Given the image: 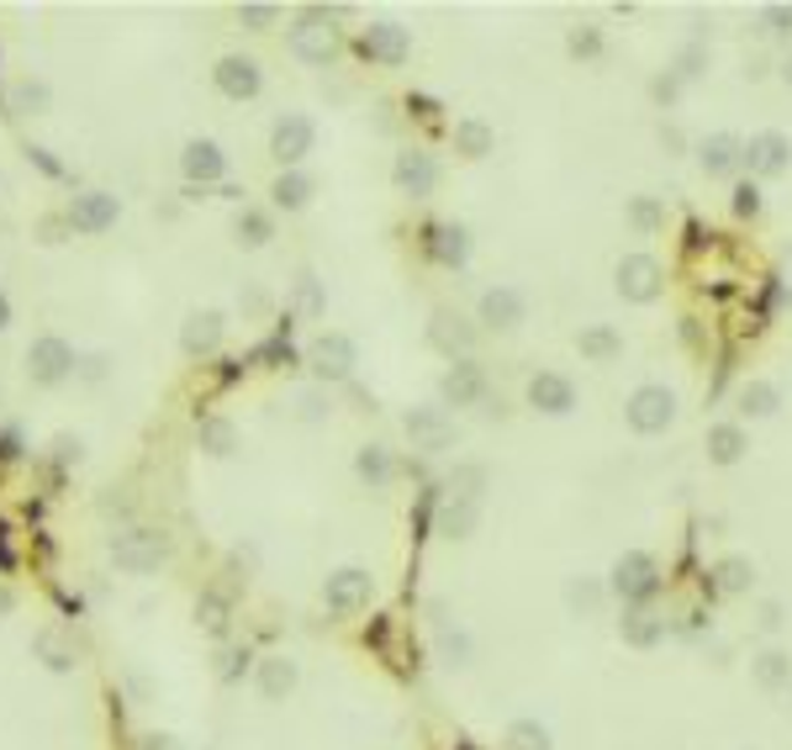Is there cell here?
I'll return each instance as SVG.
<instances>
[{
	"label": "cell",
	"instance_id": "obj_1",
	"mask_svg": "<svg viewBox=\"0 0 792 750\" xmlns=\"http://www.w3.org/2000/svg\"><path fill=\"white\" fill-rule=\"evenodd\" d=\"M608 592L624 598L629 608H650V598L661 592V560L650 550H624L613 560V571H608Z\"/></svg>",
	"mask_w": 792,
	"mask_h": 750
},
{
	"label": "cell",
	"instance_id": "obj_2",
	"mask_svg": "<svg viewBox=\"0 0 792 750\" xmlns=\"http://www.w3.org/2000/svg\"><path fill=\"white\" fill-rule=\"evenodd\" d=\"M624 423L634 434H666L676 423V391L672 387H634L624 402Z\"/></svg>",
	"mask_w": 792,
	"mask_h": 750
},
{
	"label": "cell",
	"instance_id": "obj_3",
	"mask_svg": "<svg viewBox=\"0 0 792 750\" xmlns=\"http://www.w3.org/2000/svg\"><path fill=\"white\" fill-rule=\"evenodd\" d=\"M169 556V539L159 529H127L112 539V560H117L122 571H133V577H144V571H159Z\"/></svg>",
	"mask_w": 792,
	"mask_h": 750
},
{
	"label": "cell",
	"instance_id": "obj_4",
	"mask_svg": "<svg viewBox=\"0 0 792 750\" xmlns=\"http://www.w3.org/2000/svg\"><path fill=\"white\" fill-rule=\"evenodd\" d=\"M286 49L302 59V64H328L338 53V32L328 22V11H307L302 22L286 32Z\"/></svg>",
	"mask_w": 792,
	"mask_h": 750
},
{
	"label": "cell",
	"instance_id": "obj_5",
	"mask_svg": "<svg viewBox=\"0 0 792 750\" xmlns=\"http://www.w3.org/2000/svg\"><path fill=\"white\" fill-rule=\"evenodd\" d=\"M313 144H317V127H313V117H302V112H286V117L270 127V154H275L281 170H296V165L313 154Z\"/></svg>",
	"mask_w": 792,
	"mask_h": 750
},
{
	"label": "cell",
	"instance_id": "obj_6",
	"mask_svg": "<svg viewBox=\"0 0 792 750\" xmlns=\"http://www.w3.org/2000/svg\"><path fill=\"white\" fill-rule=\"evenodd\" d=\"M27 376H32V387H59V381H70L74 376V349L59 339V334L32 339V349H27Z\"/></svg>",
	"mask_w": 792,
	"mask_h": 750
},
{
	"label": "cell",
	"instance_id": "obj_7",
	"mask_svg": "<svg viewBox=\"0 0 792 750\" xmlns=\"http://www.w3.org/2000/svg\"><path fill=\"white\" fill-rule=\"evenodd\" d=\"M740 165L756 180H777V175L792 170V138L788 133H756L750 144L740 148Z\"/></svg>",
	"mask_w": 792,
	"mask_h": 750
},
{
	"label": "cell",
	"instance_id": "obj_8",
	"mask_svg": "<svg viewBox=\"0 0 792 750\" xmlns=\"http://www.w3.org/2000/svg\"><path fill=\"white\" fill-rule=\"evenodd\" d=\"M661 286H666V270H661V260L655 254H624L619 260V296L624 302H655L661 296Z\"/></svg>",
	"mask_w": 792,
	"mask_h": 750
},
{
	"label": "cell",
	"instance_id": "obj_9",
	"mask_svg": "<svg viewBox=\"0 0 792 750\" xmlns=\"http://www.w3.org/2000/svg\"><path fill=\"white\" fill-rule=\"evenodd\" d=\"M391 180H397V191L402 196L429 201L433 186H439V159H433L429 148H402V154H397V165H391Z\"/></svg>",
	"mask_w": 792,
	"mask_h": 750
},
{
	"label": "cell",
	"instance_id": "obj_10",
	"mask_svg": "<svg viewBox=\"0 0 792 750\" xmlns=\"http://www.w3.org/2000/svg\"><path fill=\"white\" fill-rule=\"evenodd\" d=\"M370 598H376V577L360 571V566H344L323 581V603L334 613H360V608H370Z\"/></svg>",
	"mask_w": 792,
	"mask_h": 750
},
{
	"label": "cell",
	"instance_id": "obj_11",
	"mask_svg": "<svg viewBox=\"0 0 792 750\" xmlns=\"http://www.w3.org/2000/svg\"><path fill=\"white\" fill-rule=\"evenodd\" d=\"M360 53L370 64H386V70H397V64H408L412 53V38L402 22H370L360 32Z\"/></svg>",
	"mask_w": 792,
	"mask_h": 750
},
{
	"label": "cell",
	"instance_id": "obj_12",
	"mask_svg": "<svg viewBox=\"0 0 792 750\" xmlns=\"http://www.w3.org/2000/svg\"><path fill=\"white\" fill-rule=\"evenodd\" d=\"M528 408L545 412V418H571L577 412V381L560 376V370H539L528 381Z\"/></svg>",
	"mask_w": 792,
	"mask_h": 750
},
{
	"label": "cell",
	"instance_id": "obj_13",
	"mask_svg": "<svg viewBox=\"0 0 792 750\" xmlns=\"http://www.w3.org/2000/svg\"><path fill=\"white\" fill-rule=\"evenodd\" d=\"M307 365H313L317 381H349V376H355V339L317 334L313 349H307Z\"/></svg>",
	"mask_w": 792,
	"mask_h": 750
},
{
	"label": "cell",
	"instance_id": "obj_14",
	"mask_svg": "<svg viewBox=\"0 0 792 750\" xmlns=\"http://www.w3.org/2000/svg\"><path fill=\"white\" fill-rule=\"evenodd\" d=\"M408 439H412V450H423V455H444L455 444V418L444 408H412Z\"/></svg>",
	"mask_w": 792,
	"mask_h": 750
},
{
	"label": "cell",
	"instance_id": "obj_15",
	"mask_svg": "<svg viewBox=\"0 0 792 750\" xmlns=\"http://www.w3.org/2000/svg\"><path fill=\"white\" fill-rule=\"evenodd\" d=\"M476 317H481V328H492V334H507V328H518V323L528 317V296H524L518 286H492V291H481Z\"/></svg>",
	"mask_w": 792,
	"mask_h": 750
},
{
	"label": "cell",
	"instance_id": "obj_16",
	"mask_svg": "<svg viewBox=\"0 0 792 750\" xmlns=\"http://www.w3.org/2000/svg\"><path fill=\"white\" fill-rule=\"evenodd\" d=\"M212 80L228 101H254L264 91V70L249 59V53H228V59L212 70Z\"/></svg>",
	"mask_w": 792,
	"mask_h": 750
},
{
	"label": "cell",
	"instance_id": "obj_17",
	"mask_svg": "<svg viewBox=\"0 0 792 750\" xmlns=\"http://www.w3.org/2000/svg\"><path fill=\"white\" fill-rule=\"evenodd\" d=\"M117 218H122V201L112 191H80L70 201L74 233H106V228H117Z\"/></svg>",
	"mask_w": 792,
	"mask_h": 750
},
{
	"label": "cell",
	"instance_id": "obj_18",
	"mask_svg": "<svg viewBox=\"0 0 792 750\" xmlns=\"http://www.w3.org/2000/svg\"><path fill=\"white\" fill-rule=\"evenodd\" d=\"M180 175H186L196 191H201V186H212V180H222V175H228V154H222L212 138H191V144L180 148Z\"/></svg>",
	"mask_w": 792,
	"mask_h": 750
},
{
	"label": "cell",
	"instance_id": "obj_19",
	"mask_svg": "<svg viewBox=\"0 0 792 750\" xmlns=\"http://www.w3.org/2000/svg\"><path fill=\"white\" fill-rule=\"evenodd\" d=\"M439 397H444L450 408H471V402H481V397H486V370H481L476 360H455V370L444 376Z\"/></svg>",
	"mask_w": 792,
	"mask_h": 750
},
{
	"label": "cell",
	"instance_id": "obj_20",
	"mask_svg": "<svg viewBox=\"0 0 792 750\" xmlns=\"http://www.w3.org/2000/svg\"><path fill=\"white\" fill-rule=\"evenodd\" d=\"M429 339H433V349H444V355H471V344H476V328L465 323L460 313H450V307H439L433 313V323H429Z\"/></svg>",
	"mask_w": 792,
	"mask_h": 750
},
{
	"label": "cell",
	"instance_id": "obj_21",
	"mask_svg": "<svg viewBox=\"0 0 792 750\" xmlns=\"http://www.w3.org/2000/svg\"><path fill=\"white\" fill-rule=\"evenodd\" d=\"M666 619L655 613V608H624V619H619V634H624V645H634V651H655L661 640H666Z\"/></svg>",
	"mask_w": 792,
	"mask_h": 750
},
{
	"label": "cell",
	"instance_id": "obj_22",
	"mask_svg": "<svg viewBox=\"0 0 792 750\" xmlns=\"http://www.w3.org/2000/svg\"><path fill=\"white\" fill-rule=\"evenodd\" d=\"M740 138L735 133H714V138H703L697 144V165H703V175H714V180H729V175L740 170Z\"/></svg>",
	"mask_w": 792,
	"mask_h": 750
},
{
	"label": "cell",
	"instance_id": "obj_23",
	"mask_svg": "<svg viewBox=\"0 0 792 750\" xmlns=\"http://www.w3.org/2000/svg\"><path fill=\"white\" fill-rule=\"evenodd\" d=\"M429 254L439 265L460 270L471 260V228H460V222H433L429 228Z\"/></svg>",
	"mask_w": 792,
	"mask_h": 750
},
{
	"label": "cell",
	"instance_id": "obj_24",
	"mask_svg": "<svg viewBox=\"0 0 792 750\" xmlns=\"http://www.w3.org/2000/svg\"><path fill=\"white\" fill-rule=\"evenodd\" d=\"M476 524H481V497H444L439 503V534L444 539H471L476 534Z\"/></svg>",
	"mask_w": 792,
	"mask_h": 750
},
{
	"label": "cell",
	"instance_id": "obj_25",
	"mask_svg": "<svg viewBox=\"0 0 792 750\" xmlns=\"http://www.w3.org/2000/svg\"><path fill=\"white\" fill-rule=\"evenodd\" d=\"M577 349H581V360L608 365V360H619V355H624V334H619L613 323H592V328H581L577 334Z\"/></svg>",
	"mask_w": 792,
	"mask_h": 750
},
{
	"label": "cell",
	"instance_id": "obj_26",
	"mask_svg": "<svg viewBox=\"0 0 792 750\" xmlns=\"http://www.w3.org/2000/svg\"><path fill=\"white\" fill-rule=\"evenodd\" d=\"M180 344H186V355H212L217 344H222V313H191L186 317V328H180Z\"/></svg>",
	"mask_w": 792,
	"mask_h": 750
},
{
	"label": "cell",
	"instance_id": "obj_27",
	"mask_svg": "<svg viewBox=\"0 0 792 750\" xmlns=\"http://www.w3.org/2000/svg\"><path fill=\"white\" fill-rule=\"evenodd\" d=\"M745 450H750V439H745L740 423H714L708 429V461L714 465H740Z\"/></svg>",
	"mask_w": 792,
	"mask_h": 750
},
{
	"label": "cell",
	"instance_id": "obj_28",
	"mask_svg": "<svg viewBox=\"0 0 792 750\" xmlns=\"http://www.w3.org/2000/svg\"><path fill=\"white\" fill-rule=\"evenodd\" d=\"M750 677H756V687H767V693H782V687H792V655L771 645V651H761L750 661Z\"/></svg>",
	"mask_w": 792,
	"mask_h": 750
},
{
	"label": "cell",
	"instance_id": "obj_29",
	"mask_svg": "<svg viewBox=\"0 0 792 750\" xmlns=\"http://www.w3.org/2000/svg\"><path fill=\"white\" fill-rule=\"evenodd\" d=\"M492 148H497L492 122H481V117H460L455 122V154H465V159H486Z\"/></svg>",
	"mask_w": 792,
	"mask_h": 750
},
{
	"label": "cell",
	"instance_id": "obj_30",
	"mask_svg": "<svg viewBox=\"0 0 792 750\" xmlns=\"http://www.w3.org/2000/svg\"><path fill=\"white\" fill-rule=\"evenodd\" d=\"M750 581H756V566L745 556H729L714 566V577H708V592H719V598H735V592H750Z\"/></svg>",
	"mask_w": 792,
	"mask_h": 750
},
{
	"label": "cell",
	"instance_id": "obj_31",
	"mask_svg": "<svg viewBox=\"0 0 792 750\" xmlns=\"http://www.w3.org/2000/svg\"><path fill=\"white\" fill-rule=\"evenodd\" d=\"M602 603H608V587H602L598 577H577L566 587V608H571L577 619H598Z\"/></svg>",
	"mask_w": 792,
	"mask_h": 750
},
{
	"label": "cell",
	"instance_id": "obj_32",
	"mask_svg": "<svg viewBox=\"0 0 792 750\" xmlns=\"http://www.w3.org/2000/svg\"><path fill=\"white\" fill-rule=\"evenodd\" d=\"M355 471H360V482H370V486H391V476H397V461H391V450H386V444H360V455H355Z\"/></svg>",
	"mask_w": 792,
	"mask_h": 750
},
{
	"label": "cell",
	"instance_id": "obj_33",
	"mask_svg": "<svg viewBox=\"0 0 792 750\" xmlns=\"http://www.w3.org/2000/svg\"><path fill=\"white\" fill-rule=\"evenodd\" d=\"M270 196H275V207H286V212H302V207L313 201V175L281 170V180L270 186Z\"/></svg>",
	"mask_w": 792,
	"mask_h": 750
},
{
	"label": "cell",
	"instance_id": "obj_34",
	"mask_svg": "<svg viewBox=\"0 0 792 750\" xmlns=\"http://www.w3.org/2000/svg\"><path fill=\"white\" fill-rule=\"evenodd\" d=\"M291 687H296V661H286V655L260 661V693L264 698H286Z\"/></svg>",
	"mask_w": 792,
	"mask_h": 750
},
{
	"label": "cell",
	"instance_id": "obj_35",
	"mask_svg": "<svg viewBox=\"0 0 792 750\" xmlns=\"http://www.w3.org/2000/svg\"><path fill=\"white\" fill-rule=\"evenodd\" d=\"M735 402H740L745 418H771V412L782 408V391L771 387V381H745Z\"/></svg>",
	"mask_w": 792,
	"mask_h": 750
},
{
	"label": "cell",
	"instance_id": "obj_36",
	"mask_svg": "<svg viewBox=\"0 0 792 750\" xmlns=\"http://www.w3.org/2000/svg\"><path fill=\"white\" fill-rule=\"evenodd\" d=\"M201 450L217 455V461L233 455V450H239V429H233L228 418H201Z\"/></svg>",
	"mask_w": 792,
	"mask_h": 750
},
{
	"label": "cell",
	"instance_id": "obj_37",
	"mask_svg": "<svg viewBox=\"0 0 792 750\" xmlns=\"http://www.w3.org/2000/svg\"><path fill=\"white\" fill-rule=\"evenodd\" d=\"M291 296H296V313H302V317H323V307H328V296H323V281H317L313 270H302V275L291 281Z\"/></svg>",
	"mask_w": 792,
	"mask_h": 750
},
{
	"label": "cell",
	"instance_id": "obj_38",
	"mask_svg": "<svg viewBox=\"0 0 792 750\" xmlns=\"http://www.w3.org/2000/svg\"><path fill=\"white\" fill-rule=\"evenodd\" d=\"M507 750H550V729L539 719H513L507 725Z\"/></svg>",
	"mask_w": 792,
	"mask_h": 750
},
{
	"label": "cell",
	"instance_id": "obj_39",
	"mask_svg": "<svg viewBox=\"0 0 792 750\" xmlns=\"http://www.w3.org/2000/svg\"><path fill=\"white\" fill-rule=\"evenodd\" d=\"M471 655H476V645H471V634L465 630H439V661L444 666H471Z\"/></svg>",
	"mask_w": 792,
	"mask_h": 750
},
{
	"label": "cell",
	"instance_id": "obj_40",
	"mask_svg": "<svg viewBox=\"0 0 792 750\" xmlns=\"http://www.w3.org/2000/svg\"><path fill=\"white\" fill-rule=\"evenodd\" d=\"M661 222H666L661 196H634V201H629V228H634V233H655Z\"/></svg>",
	"mask_w": 792,
	"mask_h": 750
},
{
	"label": "cell",
	"instance_id": "obj_41",
	"mask_svg": "<svg viewBox=\"0 0 792 750\" xmlns=\"http://www.w3.org/2000/svg\"><path fill=\"white\" fill-rule=\"evenodd\" d=\"M233 233H239L243 249H264V243H270V218H264L260 207H243V212H239V228H233Z\"/></svg>",
	"mask_w": 792,
	"mask_h": 750
},
{
	"label": "cell",
	"instance_id": "obj_42",
	"mask_svg": "<svg viewBox=\"0 0 792 750\" xmlns=\"http://www.w3.org/2000/svg\"><path fill=\"white\" fill-rule=\"evenodd\" d=\"M38 655L49 661L53 672H70V666H74V651H70V645H64V640H59L53 630H43V634H38Z\"/></svg>",
	"mask_w": 792,
	"mask_h": 750
},
{
	"label": "cell",
	"instance_id": "obj_43",
	"mask_svg": "<svg viewBox=\"0 0 792 750\" xmlns=\"http://www.w3.org/2000/svg\"><path fill=\"white\" fill-rule=\"evenodd\" d=\"M566 49L577 53V59H598V53H602V32H598V27H577V32L566 38Z\"/></svg>",
	"mask_w": 792,
	"mask_h": 750
},
{
	"label": "cell",
	"instance_id": "obj_44",
	"mask_svg": "<svg viewBox=\"0 0 792 750\" xmlns=\"http://www.w3.org/2000/svg\"><path fill=\"white\" fill-rule=\"evenodd\" d=\"M703 64H708L703 43H687V49L676 53V80H697V74H703Z\"/></svg>",
	"mask_w": 792,
	"mask_h": 750
},
{
	"label": "cell",
	"instance_id": "obj_45",
	"mask_svg": "<svg viewBox=\"0 0 792 750\" xmlns=\"http://www.w3.org/2000/svg\"><path fill=\"white\" fill-rule=\"evenodd\" d=\"M761 212V186L756 180H740L735 186V218H756Z\"/></svg>",
	"mask_w": 792,
	"mask_h": 750
},
{
	"label": "cell",
	"instance_id": "obj_46",
	"mask_svg": "<svg viewBox=\"0 0 792 750\" xmlns=\"http://www.w3.org/2000/svg\"><path fill=\"white\" fill-rule=\"evenodd\" d=\"M761 32H771V38L792 32V6H761Z\"/></svg>",
	"mask_w": 792,
	"mask_h": 750
},
{
	"label": "cell",
	"instance_id": "obj_47",
	"mask_svg": "<svg viewBox=\"0 0 792 750\" xmlns=\"http://www.w3.org/2000/svg\"><path fill=\"white\" fill-rule=\"evenodd\" d=\"M17 112H43L49 106V85H38V80H27L22 91H17V101H11Z\"/></svg>",
	"mask_w": 792,
	"mask_h": 750
},
{
	"label": "cell",
	"instance_id": "obj_48",
	"mask_svg": "<svg viewBox=\"0 0 792 750\" xmlns=\"http://www.w3.org/2000/svg\"><path fill=\"white\" fill-rule=\"evenodd\" d=\"M296 408H302L307 423H323V418H328V397H323V391H302V397H296Z\"/></svg>",
	"mask_w": 792,
	"mask_h": 750
},
{
	"label": "cell",
	"instance_id": "obj_49",
	"mask_svg": "<svg viewBox=\"0 0 792 750\" xmlns=\"http://www.w3.org/2000/svg\"><path fill=\"white\" fill-rule=\"evenodd\" d=\"M239 22L254 27V32H264V27L275 22V6H239Z\"/></svg>",
	"mask_w": 792,
	"mask_h": 750
},
{
	"label": "cell",
	"instance_id": "obj_50",
	"mask_svg": "<svg viewBox=\"0 0 792 750\" xmlns=\"http://www.w3.org/2000/svg\"><path fill=\"white\" fill-rule=\"evenodd\" d=\"M650 96H655V101H666V106H672V101L682 96V80H676V74H661V80L650 85Z\"/></svg>",
	"mask_w": 792,
	"mask_h": 750
},
{
	"label": "cell",
	"instance_id": "obj_51",
	"mask_svg": "<svg viewBox=\"0 0 792 750\" xmlns=\"http://www.w3.org/2000/svg\"><path fill=\"white\" fill-rule=\"evenodd\" d=\"M756 624H761L767 634H771V630H782V608H777V603H761V619H756Z\"/></svg>",
	"mask_w": 792,
	"mask_h": 750
},
{
	"label": "cell",
	"instance_id": "obj_52",
	"mask_svg": "<svg viewBox=\"0 0 792 750\" xmlns=\"http://www.w3.org/2000/svg\"><path fill=\"white\" fill-rule=\"evenodd\" d=\"M80 376H85V381H101V376H106V355H91V360L80 365Z\"/></svg>",
	"mask_w": 792,
	"mask_h": 750
},
{
	"label": "cell",
	"instance_id": "obj_53",
	"mask_svg": "<svg viewBox=\"0 0 792 750\" xmlns=\"http://www.w3.org/2000/svg\"><path fill=\"white\" fill-rule=\"evenodd\" d=\"M201 619H207L212 630H222V603H217V598H207V603H201Z\"/></svg>",
	"mask_w": 792,
	"mask_h": 750
},
{
	"label": "cell",
	"instance_id": "obj_54",
	"mask_svg": "<svg viewBox=\"0 0 792 750\" xmlns=\"http://www.w3.org/2000/svg\"><path fill=\"white\" fill-rule=\"evenodd\" d=\"M64 228H70V218H64V222H59V218H49L43 228H38V233H43V243H59V233H64Z\"/></svg>",
	"mask_w": 792,
	"mask_h": 750
},
{
	"label": "cell",
	"instance_id": "obj_55",
	"mask_svg": "<svg viewBox=\"0 0 792 750\" xmlns=\"http://www.w3.org/2000/svg\"><path fill=\"white\" fill-rule=\"evenodd\" d=\"M27 154H32V165H43L49 175H64V170H59V165L49 159V148H27Z\"/></svg>",
	"mask_w": 792,
	"mask_h": 750
},
{
	"label": "cell",
	"instance_id": "obj_56",
	"mask_svg": "<svg viewBox=\"0 0 792 750\" xmlns=\"http://www.w3.org/2000/svg\"><path fill=\"white\" fill-rule=\"evenodd\" d=\"M11 328V302H6V291H0V334Z\"/></svg>",
	"mask_w": 792,
	"mask_h": 750
},
{
	"label": "cell",
	"instance_id": "obj_57",
	"mask_svg": "<svg viewBox=\"0 0 792 750\" xmlns=\"http://www.w3.org/2000/svg\"><path fill=\"white\" fill-rule=\"evenodd\" d=\"M148 750H180V746H175L169 735H154V740H148Z\"/></svg>",
	"mask_w": 792,
	"mask_h": 750
},
{
	"label": "cell",
	"instance_id": "obj_58",
	"mask_svg": "<svg viewBox=\"0 0 792 750\" xmlns=\"http://www.w3.org/2000/svg\"><path fill=\"white\" fill-rule=\"evenodd\" d=\"M782 74H788V85H792V59H788V64H782Z\"/></svg>",
	"mask_w": 792,
	"mask_h": 750
}]
</instances>
